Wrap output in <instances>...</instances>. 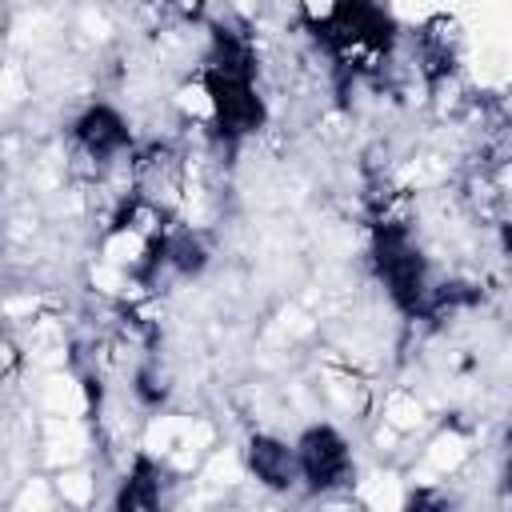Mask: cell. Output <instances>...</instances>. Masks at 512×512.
<instances>
[{
    "label": "cell",
    "instance_id": "obj_1",
    "mask_svg": "<svg viewBox=\"0 0 512 512\" xmlns=\"http://www.w3.org/2000/svg\"><path fill=\"white\" fill-rule=\"evenodd\" d=\"M344 468H348L344 444H340L328 428H320V432H312V436L304 440V472H308V480H312L316 488L336 484V480L344 476Z\"/></svg>",
    "mask_w": 512,
    "mask_h": 512
}]
</instances>
